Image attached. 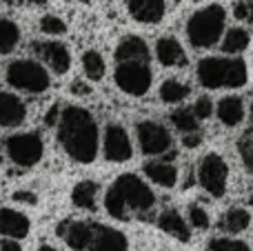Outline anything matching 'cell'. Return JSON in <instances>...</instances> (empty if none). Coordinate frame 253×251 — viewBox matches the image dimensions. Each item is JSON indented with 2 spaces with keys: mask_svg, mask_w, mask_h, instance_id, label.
Instances as JSON below:
<instances>
[{
  "mask_svg": "<svg viewBox=\"0 0 253 251\" xmlns=\"http://www.w3.org/2000/svg\"><path fill=\"white\" fill-rule=\"evenodd\" d=\"M126 9L133 20L142 22V25H156L165 18L167 4L162 0H131L126 2Z\"/></svg>",
  "mask_w": 253,
  "mask_h": 251,
  "instance_id": "14",
  "label": "cell"
},
{
  "mask_svg": "<svg viewBox=\"0 0 253 251\" xmlns=\"http://www.w3.org/2000/svg\"><path fill=\"white\" fill-rule=\"evenodd\" d=\"M251 67H253V49H251Z\"/></svg>",
  "mask_w": 253,
  "mask_h": 251,
  "instance_id": "41",
  "label": "cell"
},
{
  "mask_svg": "<svg viewBox=\"0 0 253 251\" xmlns=\"http://www.w3.org/2000/svg\"><path fill=\"white\" fill-rule=\"evenodd\" d=\"M7 83L13 89H20V91L27 93H42L49 89L51 78H49V71L40 62L22 58V60H13L7 67Z\"/></svg>",
  "mask_w": 253,
  "mask_h": 251,
  "instance_id": "5",
  "label": "cell"
},
{
  "mask_svg": "<svg viewBox=\"0 0 253 251\" xmlns=\"http://www.w3.org/2000/svg\"><path fill=\"white\" fill-rule=\"evenodd\" d=\"M38 53L56 74H67L71 69V53L67 49V44L62 42H40Z\"/></svg>",
  "mask_w": 253,
  "mask_h": 251,
  "instance_id": "16",
  "label": "cell"
},
{
  "mask_svg": "<svg viewBox=\"0 0 253 251\" xmlns=\"http://www.w3.org/2000/svg\"><path fill=\"white\" fill-rule=\"evenodd\" d=\"M249 44H251L249 31L242 29V27H233L222 38V51L224 53H240V51H245Z\"/></svg>",
  "mask_w": 253,
  "mask_h": 251,
  "instance_id": "24",
  "label": "cell"
},
{
  "mask_svg": "<svg viewBox=\"0 0 253 251\" xmlns=\"http://www.w3.org/2000/svg\"><path fill=\"white\" fill-rule=\"evenodd\" d=\"M171 123L178 131H184V136L189 133H198V118L191 109H175L171 114Z\"/></svg>",
  "mask_w": 253,
  "mask_h": 251,
  "instance_id": "28",
  "label": "cell"
},
{
  "mask_svg": "<svg viewBox=\"0 0 253 251\" xmlns=\"http://www.w3.org/2000/svg\"><path fill=\"white\" fill-rule=\"evenodd\" d=\"M133 156L131 149V140L129 133L125 131L123 125H107L105 129V158L109 163H126Z\"/></svg>",
  "mask_w": 253,
  "mask_h": 251,
  "instance_id": "11",
  "label": "cell"
},
{
  "mask_svg": "<svg viewBox=\"0 0 253 251\" xmlns=\"http://www.w3.org/2000/svg\"><path fill=\"white\" fill-rule=\"evenodd\" d=\"M209 251H251L249 245L242 240H233V238H215L211 240Z\"/></svg>",
  "mask_w": 253,
  "mask_h": 251,
  "instance_id": "31",
  "label": "cell"
},
{
  "mask_svg": "<svg viewBox=\"0 0 253 251\" xmlns=\"http://www.w3.org/2000/svg\"><path fill=\"white\" fill-rule=\"evenodd\" d=\"M227 180H229V167L227 160L220 154L211 151L205 158L200 160V167H198V182L200 187L213 198H222L224 191H227Z\"/></svg>",
  "mask_w": 253,
  "mask_h": 251,
  "instance_id": "6",
  "label": "cell"
},
{
  "mask_svg": "<svg viewBox=\"0 0 253 251\" xmlns=\"http://www.w3.org/2000/svg\"><path fill=\"white\" fill-rule=\"evenodd\" d=\"M0 251H22V247H20V243H18V240L4 238L2 243H0Z\"/></svg>",
  "mask_w": 253,
  "mask_h": 251,
  "instance_id": "39",
  "label": "cell"
},
{
  "mask_svg": "<svg viewBox=\"0 0 253 251\" xmlns=\"http://www.w3.org/2000/svg\"><path fill=\"white\" fill-rule=\"evenodd\" d=\"M60 105H51L47 109V114H44V125L47 127H53V125H58L60 123Z\"/></svg>",
  "mask_w": 253,
  "mask_h": 251,
  "instance_id": "35",
  "label": "cell"
},
{
  "mask_svg": "<svg viewBox=\"0 0 253 251\" xmlns=\"http://www.w3.org/2000/svg\"><path fill=\"white\" fill-rule=\"evenodd\" d=\"M156 207V194L133 173H123L105 194V209L116 220L129 222L133 213L147 216Z\"/></svg>",
  "mask_w": 253,
  "mask_h": 251,
  "instance_id": "2",
  "label": "cell"
},
{
  "mask_svg": "<svg viewBox=\"0 0 253 251\" xmlns=\"http://www.w3.org/2000/svg\"><path fill=\"white\" fill-rule=\"evenodd\" d=\"M151 69L149 62H120L114 71V80L129 96H144L151 89Z\"/></svg>",
  "mask_w": 253,
  "mask_h": 251,
  "instance_id": "8",
  "label": "cell"
},
{
  "mask_svg": "<svg viewBox=\"0 0 253 251\" xmlns=\"http://www.w3.org/2000/svg\"><path fill=\"white\" fill-rule=\"evenodd\" d=\"M218 118L224 127H238L245 118V102L238 96H227L218 102Z\"/></svg>",
  "mask_w": 253,
  "mask_h": 251,
  "instance_id": "21",
  "label": "cell"
},
{
  "mask_svg": "<svg viewBox=\"0 0 253 251\" xmlns=\"http://www.w3.org/2000/svg\"><path fill=\"white\" fill-rule=\"evenodd\" d=\"M29 229H31V222L22 211L11 209V207L0 209V234L2 236L18 240V238H25L29 234Z\"/></svg>",
  "mask_w": 253,
  "mask_h": 251,
  "instance_id": "13",
  "label": "cell"
},
{
  "mask_svg": "<svg viewBox=\"0 0 253 251\" xmlns=\"http://www.w3.org/2000/svg\"><path fill=\"white\" fill-rule=\"evenodd\" d=\"M71 93H74V96H89L91 87H89L84 80H76V83L71 84Z\"/></svg>",
  "mask_w": 253,
  "mask_h": 251,
  "instance_id": "37",
  "label": "cell"
},
{
  "mask_svg": "<svg viewBox=\"0 0 253 251\" xmlns=\"http://www.w3.org/2000/svg\"><path fill=\"white\" fill-rule=\"evenodd\" d=\"M251 123H253V105H251Z\"/></svg>",
  "mask_w": 253,
  "mask_h": 251,
  "instance_id": "40",
  "label": "cell"
},
{
  "mask_svg": "<svg viewBox=\"0 0 253 251\" xmlns=\"http://www.w3.org/2000/svg\"><path fill=\"white\" fill-rule=\"evenodd\" d=\"M202 142V136L200 133H189V136L182 138V145L187 147V149H193V147H198Z\"/></svg>",
  "mask_w": 253,
  "mask_h": 251,
  "instance_id": "38",
  "label": "cell"
},
{
  "mask_svg": "<svg viewBox=\"0 0 253 251\" xmlns=\"http://www.w3.org/2000/svg\"><path fill=\"white\" fill-rule=\"evenodd\" d=\"M91 251H129V240L123 231L114 229V227L96 225Z\"/></svg>",
  "mask_w": 253,
  "mask_h": 251,
  "instance_id": "17",
  "label": "cell"
},
{
  "mask_svg": "<svg viewBox=\"0 0 253 251\" xmlns=\"http://www.w3.org/2000/svg\"><path fill=\"white\" fill-rule=\"evenodd\" d=\"M149 47L140 36H126L118 42L114 51L116 62H149Z\"/></svg>",
  "mask_w": 253,
  "mask_h": 251,
  "instance_id": "15",
  "label": "cell"
},
{
  "mask_svg": "<svg viewBox=\"0 0 253 251\" xmlns=\"http://www.w3.org/2000/svg\"><path fill=\"white\" fill-rule=\"evenodd\" d=\"M144 173L151 182L165 187V189H171V187L178 182V167L173 163H165V160H149L144 163Z\"/></svg>",
  "mask_w": 253,
  "mask_h": 251,
  "instance_id": "18",
  "label": "cell"
},
{
  "mask_svg": "<svg viewBox=\"0 0 253 251\" xmlns=\"http://www.w3.org/2000/svg\"><path fill=\"white\" fill-rule=\"evenodd\" d=\"M71 203L84 211L98 209V185L93 180H80L71 191Z\"/></svg>",
  "mask_w": 253,
  "mask_h": 251,
  "instance_id": "22",
  "label": "cell"
},
{
  "mask_svg": "<svg viewBox=\"0 0 253 251\" xmlns=\"http://www.w3.org/2000/svg\"><path fill=\"white\" fill-rule=\"evenodd\" d=\"M20 42V29L13 20L0 18V53H11Z\"/></svg>",
  "mask_w": 253,
  "mask_h": 251,
  "instance_id": "25",
  "label": "cell"
},
{
  "mask_svg": "<svg viewBox=\"0 0 253 251\" xmlns=\"http://www.w3.org/2000/svg\"><path fill=\"white\" fill-rule=\"evenodd\" d=\"M187 220L191 222V227H196V229H209V225H211L209 211H207L202 205H198V203L189 205V209H187Z\"/></svg>",
  "mask_w": 253,
  "mask_h": 251,
  "instance_id": "29",
  "label": "cell"
},
{
  "mask_svg": "<svg viewBox=\"0 0 253 251\" xmlns=\"http://www.w3.org/2000/svg\"><path fill=\"white\" fill-rule=\"evenodd\" d=\"M83 71L89 80H93V83L102 80V76H105V71H107L105 58H102L98 51H93V49L84 51L83 53Z\"/></svg>",
  "mask_w": 253,
  "mask_h": 251,
  "instance_id": "27",
  "label": "cell"
},
{
  "mask_svg": "<svg viewBox=\"0 0 253 251\" xmlns=\"http://www.w3.org/2000/svg\"><path fill=\"white\" fill-rule=\"evenodd\" d=\"M227 11L222 4L202 7L187 20V38L196 49L213 47L224 34Z\"/></svg>",
  "mask_w": 253,
  "mask_h": 251,
  "instance_id": "4",
  "label": "cell"
},
{
  "mask_svg": "<svg viewBox=\"0 0 253 251\" xmlns=\"http://www.w3.org/2000/svg\"><path fill=\"white\" fill-rule=\"evenodd\" d=\"M249 225H251V216L242 207H231L220 218V229L227 231V234H242Z\"/></svg>",
  "mask_w": 253,
  "mask_h": 251,
  "instance_id": "23",
  "label": "cell"
},
{
  "mask_svg": "<svg viewBox=\"0 0 253 251\" xmlns=\"http://www.w3.org/2000/svg\"><path fill=\"white\" fill-rule=\"evenodd\" d=\"M58 142L71 160L83 165L93 163L98 156L100 133L91 111L78 105L65 107L58 123Z\"/></svg>",
  "mask_w": 253,
  "mask_h": 251,
  "instance_id": "1",
  "label": "cell"
},
{
  "mask_svg": "<svg viewBox=\"0 0 253 251\" xmlns=\"http://www.w3.org/2000/svg\"><path fill=\"white\" fill-rule=\"evenodd\" d=\"M138 131V142L140 149L147 156H167L173 147V138L167 131V127H162L156 120H142L135 125Z\"/></svg>",
  "mask_w": 253,
  "mask_h": 251,
  "instance_id": "9",
  "label": "cell"
},
{
  "mask_svg": "<svg viewBox=\"0 0 253 251\" xmlns=\"http://www.w3.org/2000/svg\"><path fill=\"white\" fill-rule=\"evenodd\" d=\"M193 114H196L198 120H207L211 114H213V102H211L209 96H200L193 105Z\"/></svg>",
  "mask_w": 253,
  "mask_h": 251,
  "instance_id": "32",
  "label": "cell"
},
{
  "mask_svg": "<svg viewBox=\"0 0 253 251\" xmlns=\"http://www.w3.org/2000/svg\"><path fill=\"white\" fill-rule=\"evenodd\" d=\"M247 78H249V69L240 58L207 56L198 62V80L207 89H238L247 84Z\"/></svg>",
  "mask_w": 253,
  "mask_h": 251,
  "instance_id": "3",
  "label": "cell"
},
{
  "mask_svg": "<svg viewBox=\"0 0 253 251\" xmlns=\"http://www.w3.org/2000/svg\"><path fill=\"white\" fill-rule=\"evenodd\" d=\"M27 118V107L18 96L9 91H0V127H20Z\"/></svg>",
  "mask_w": 253,
  "mask_h": 251,
  "instance_id": "12",
  "label": "cell"
},
{
  "mask_svg": "<svg viewBox=\"0 0 253 251\" xmlns=\"http://www.w3.org/2000/svg\"><path fill=\"white\" fill-rule=\"evenodd\" d=\"M4 151L20 167H34L42 158L44 145L40 133H13L4 140Z\"/></svg>",
  "mask_w": 253,
  "mask_h": 251,
  "instance_id": "7",
  "label": "cell"
},
{
  "mask_svg": "<svg viewBox=\"0 0 253 251\" xmlns=\"http://www.w3.org/2000/svg\"><path fill=\"white\" fill-rule=\"evenodd\" d=\"M93 234H96V222L65 220L58 227V236L74 251H91Z\"/></svg>",
  "mask_w": 253,
  "mask_h": 251,
  "instance_id": "10",
  "label": "cell"
},
{
  "mask_svg": "<svg viewBox=\"0 0 253 251\" xmlns=\"http://www.w3.org/2000/svg\"><path fill=\"white\" fill-rule=\"evenodd\" d=\"M189 93H191V87L180 83V80H175V78H169L160 84V98H162V102H167V105H175V102L184 100Z\"/></svg>",
  "mask_w": 253,
  "mask_h": 251,
  "instance_id": "26",
  "label": "cell"
},
{
  "mask_svg": "<svg viewBox=\"0 0 253 251\" xmlns=\"http://www.w3.org/2000/svg\"><path fill=\"white\" fill-rule=\"evenodd\" d=\"M233 16L240 22H253V2H236L233 4Z\"/></svg>",
  "mask_w": 253,
  "mask_h": 251,
  "instance_id": "33",
  "label": "cell"
},
{
  "mask_svg": "<svg viewBox=\"0 0 253 251\" xmlns=\"http://www.w3.org/2000/svg\"><path fill=\"white\" fill-rule=\"evenodd\" d=\"M249 203H251V205H253V194H251V198H249Z\"/></svg>",
  "mask_w": 253,
  "mask_h": 251,
  "instance_id": "42",
  "label": "cell"
},
{
  "mask_svg": "<svg viewBox=\"0 0 253 251\" xmlns=\"http://www.w3.org/2000/svg\"><path fill=\"white\" fill-rule=\"evenodd\" d=\"M156 56L160 65L165 67H184L187 65V53H184L182 44L175 38H160L156 44Z\"/></svg>",
  "mask_w": 253,
  "mask_h": 251,
  "instance_id": "19",
  "label": "cell"
},
{
  "mask_svg": "<svg viewBox=\"0 0 253 251\" xmlns=\"http://www.w3.org/2000/svg\"><path fill=\"white\" fill-rule=\"evenodd\" d=\"M40 31L49 36H62L67 31V22L62 18L53 16V13H47V16L40 18Z\"/></svg>",
  "mask_w": 253,
  "mask_h": 251,
  "instance_id": "30",
  "label": "cell"
},
{
  "mask_svg": "<svg viewBox=\"0 0 253 251\" xmlns=\"http://www.w3.org/2000/svg\"><path fill=\"white\" fill-rule=\"evenodd\" d=\"M240 154H242V160L247 163V167L253 169V140L251 138L240 142Z\"/></svg>",
  "mask_w": 253,
  "mask_h": 251,
  "instance_id": "34",
  "label": "cell"
},
{
  "mask_svg": "<svg viewBox=\"0 0 253 251\" xmlns=\"http://www.w3.org/2000/svg\"><path fill=\"white\" fill-rule=\"evenodd\" d=\"M11 198H13V203H22V205H36L38 203L36 194H31V191H16Z\"/></svg>",
  "mask_w": 253,
  "mask_h": 251,
  "instance_id": "36",
  "label": "cell"
},
{
  "mask_svg": "<svg viewBox=\"0 0 253 251\" xmlns=\"http://www.w3.org/2000/svg\"><path fill=\"white\" fill-rule=\"evenodd\" d=\"M158 227H160L165 234L178 238L180 243H189V238H191L189 222L184 220V218L180 216L175 209H167V211H162L160 216H158Z\"/></svg>",
  "mask_w": 253,
  "mask_h": 251,
  "instance_id": "20",
  "label": "cell"
}]
</instances>
